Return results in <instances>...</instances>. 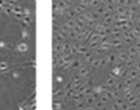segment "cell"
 Returning <instances> with one entry per match:
<instances>
[]
</instances>
